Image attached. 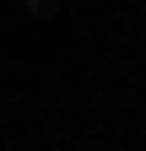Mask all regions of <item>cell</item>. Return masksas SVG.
Returning a JSON list of instances; mask_svg holds the SVG:
<instances>
[{
  "instance_id": "obj_1",
  "label": "cell",
  "mask_w": 146,
  "mask_h": 151,
  "mask_svg": "<svg viewBox=\"0 0 146 151\" xmlns=\"http://www.w3.org/2000/svg\"><path fill=\"white\" fill-rule=\"evenodd\" d=\"M22 6H27L33 16H49V11H54V0H22Z\"/></svg>"
}]
</instances>
